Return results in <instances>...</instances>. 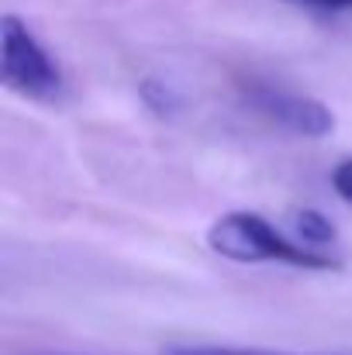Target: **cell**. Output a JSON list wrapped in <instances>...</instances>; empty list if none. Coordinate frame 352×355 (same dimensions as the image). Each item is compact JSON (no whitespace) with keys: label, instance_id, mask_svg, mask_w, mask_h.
<instances>
[{"label":"cell","instance_id":"4","mask_svg":"<svg viewBox=\"0 0 352 355\" xmlns=\"http://www.w3.org/2000/svg\"><path fill=\"white\" fill-rule=\"evenodd\" d=\"M294 238L304 241L308 248H321V245H332L335 241V225L321 214V211H297L294 214Z\"/></svg>","mask_w":352,"mask_h":355},{"label":"cell","instance_id":"8","mask_svg":"<svg viewBox=\"0 0 352 355\" xmlns=\"http://www.w3.org/2000/svg\"><path fill=\"white\" fill-rule=\"evenodd\" d=\"M290 3H304V7H318V10H342V7H352V0H290Z\"/></svg>","mask_w":352,"mask_h":355},{"label":"cell","instance_id":"6","mask_svg":"<svg viewBox=\"0 0 352 355\" xmlns=\"http://www.w3.org/2000/svg\"><path fill=\"white\" fill-rule=\"evenodd\" d=\"M166 355H290V352H266V349H232V345H180Z\"/></svg>","mask_w":352,"mask_h":355},{"label":"cell","instance_id":"5","mask_svg":"<svg viewBox=\"0 0 352 355\" xmlns=\"http://www.w3.org/2000/svg\"><path fill=\"white\" fill-rule=\"evenodd\" d=\"M138 97H142V104H145L156 118H173V114L180 111V97H176L166 83H159V80H142Z\"/></svg>","mask_w":352,"mask_h":355},{"label":"cell","instance_id":"7","mask_svg":"<svg viewBox=\"0 0 352 355\" xmlns=\"http://www.w3.org/2000/svg\"><path fill=\"white\" fill-rule=\"evenodd\" d=\"M332 187H335V193L352 207V159H342V162L332 169Z\"/></svg>","mask_w":352,"mask_h":355},{"label":"cell","instance_id":"3","mask_svg":"<svg viewBox=\"0 0 352 355\" xmlns=\"http://www.w3.org/2000/svg\"><path fill=\"white\" fill-rule=\"evenodd\" d=\"M249 104L266 121H273L276 128L301 135V138H325V135L335 131V114L315 97L287 94V90H276V87H252Z\"/></svg>","mask_w":352,"mask_h":355},{"label":"cell","instance_id":"1","mask_svg":"<svg viewBox=\"0 0 352 355\" xmlns=\"http://www.w3.org/2000/svg\"><path fill=\"white\" fill-rule=\"evenodd\" d=\"M208 248L232 262H280V266H297V269H335L339 266L318 248H308L297 238L280 235L266 218L249 214V211H232L218 218L208 228Z\"/></svg>","mask_w":352,"mask_h":355},{"label":"cell","instance_id":"2","mask_svg":"<svg viewBox=\"0 0 352 355\" xmlns=\"http://www.w3.org/2000/svg\"><path fill=\"white\" fill-rule=\"evenodd\" d=\"M0 80L10 94H21L28 101L52 104L62 97L59 66L28 31V24L14 14H7L0 28Z\"/></svg>","mask_w":352,"mask_h":355}]
</instances>
